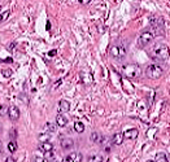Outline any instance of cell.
<instances>
[{
  "mask_svg": "<svg viewBox=\"0 0 170 162\" xmlns=\"http://www.w3.org/2000/svg\"><path fill=\"white\" fill-rule=\"evenodd\" d=\"M90 139H91V142H92V143H96V144L101 143V140H103L101 134H99V132H92L91 136H90Z\"/></svg>",
  "mask_w": 170,
  "mask_h": 162,
  "instance_id": "16",
  "label": "cell"
},
{
  "mask_svg": "<svg viewBox=\"0 0 170 162\" xmlns=\"http://www.w3.org/2000/svg\"><path fill=\"white\" fill-rule=\"evenodd\" d=\"M49 140V135L48 134H40L39 135V142L40 143H46Z\"/></svg>",
  "mask_w": 170,
  "mask_h": 162,
  "instance_id": "22",
  "label": "cell"
},
{
  "mask_svg": "<svg viewBox=\"0 0 170 162\" xmlns=\"http://www.w3.org/2000/svg\"><path fill=\"white\" fill-rule=\"evenodd\" d=\"M83 157L80 153H71L66 158L62 160V162H82Z\"/></svg>",
  "mask_w": 170,
  "mask_h": 162,
  "instance_id": "10",
  "label": "cell"
},
{
  "mask_svg": "<svg viewBox=\"0 0 170 162\" xmlns=\"http://www.w3.org/2000/svg\"><path fill=\"white\" fill-rule=\"evenodd\" d=\"M147 162H156V161H154V160H148Z\"/></svg>",
  "mask_w": 170,
  "mask_h": 162,
  "instance_id": "34",
  "label": "cell"
},
{
  "mask_svg": "<svg viewBox=\"0 0 170 162\" xmlns=\"http://www.w3.org/2000/svg\"><path fill=\"white\" fill-rule=\"evenodd\" d=\"M53 162H61V161H58V160H55V161H53Z\"/></svg>",
  "mask_w": 170,
  "mask_h": 162,
  "instance_id": "35",
  "label": "cell"
},
{
  "mask_svg": "<svg viewBox=\"0 0 170 162\" xmlns=\"http://www.w3.org/2000/svg\"><path fill=\"white\" fill-rule=\"evenodd\" d=\"M5 113H8V108H7L4 104L0 105V117H3Z\"/></svg>",
  "mask_w": 170,
  "mask_h": 162,
  "instance_id": "23",
  "label": "cell"
},
{
  "mask_svg": "<svg viewBox=\"0 0 170 162\" xmlns=\"http://www.w3.org/2000/svg\"><path fill=\"white\" fill-rule=\"evenodd\" d=\"M123 134L122 132H117V134H114L113 135V137H112V143H113V145H121L122 144V142H123Z\"/></svg>",
  "mask_w": 170,
  "mask_h": 162,
  "instance_id": "14",
  "label": "cell"
},
{
  "mask_svg": "<svg viewBox=\"0 0 170 162\" xmlns=\"http://www.w3.org/2000/svg\"><path fill=\"white\" fill-rule=\"evenodd\" d=\"M60 144H61V148L64 151H69L74 146V142H73V139H70V137H62Z\"/></svg>",
  "mask_w": 170,
  "mask_h": 162,
  "instance_id": "9",
  "label": "cell"
},
{
  "mask_svg": "<svg viewBox=\"0 0 170 162\" xmlns=\"http://www.w3.org/2000/svg\"><path fill=\"white\" fill-rule=\"evenodd\" d=\"M39 151H40V152H43V153L52 152V151H53V144H51L49 142L40 143V145H39Z\"/></svg>",
  "mask_w": 170,
  "mask_h": 162,
  "instance_id": "13",
  "label": "cell"
},
{
  "mask_svg": "<svg viewBox=\"0 0 170 162\" xmlns=\"http://www.w3.org/2000/svg\"><path fill=\"white\" fill-rule=\"evenodd\" d=\"M74 130H76V132H78V134H82V132L85 131V124L82 122H76L74 123Z\"/></svg>",
  "mask_w": 170,
  "mask_h": 162,
  "instance_id": "18",
  "label": "cell"
},
{
  "mask_svg": "<svg viewBox=\"0 0 170 162\" xmlns=\"http://www.w3.org/2000/svg\"><path fill=\"white\" fill-rule=\"evenodd\" d=\"M9 136H11V139H13V140H14V139L17 137V131L14 130V128H12V130L9 131Z\"/></svg>",
  "mask_w": 170,
  "mask_h": 162,
  "instance_id": "24",
  "label": "cell"
},
{
  "mask_svg": "<svg viewBox=\"0 0 170 162\" xmlns=\"http://www.w3.org/2000/svg\"><path fill=\"white\" fill-rule=\"evenodd\" d=\"M162 74H164V70L157 64H151L145 68V75L149 79H159L162 77Z\"/></svg>",
  "mask_w": 170,
  "mask_h": 162,
  "instance_id": "3",
  "label": "cell"
},
{
  "mask_svg": "<svg viewBox=\"0 0 170 162\" xmlns=\"http://www.w3.org/2000/svg\"><path fill=\"white\" fill-rule=\"evenodd\" d=\"M44 154H46V158L47 160H52L53 158V153L52 152H47V153H44Z\"/></svg>",
  "mask_w": 170,
  "mask_h": 162,
  "instance_id": "28",
  "label": "cell"
},
{
  "mask_svg": "<svg viewBox=\"0 0 170 162\" xmlns=\"http://www.w3.org/2000/svg\"><path fill=\"white\" fill-rule=\"evenodd\" d=\"M103 161H104V158L100 154H94V156L88 158V162H103Z\"/></svg>",
  "mask_w": 170,
  "mask_h": 162,
  "instance_id": "20",
  "label": "cell"
},
{
  "mask_svg": "<svg viewBox=\"0 0 170 162\" xmlns=\"http://www.w3.org/2000/svg\"><path fill=\"white\" fill-rule=\"evenodd\" d=\"M156 162H169L168 157H166V154L164 152H160L156 154V160H154Z\"/></svg>",
  "mask_w": 170,
  "mask_h": 162,
  "instance_id": "17",
  "label": "cell"
},
{
  "mask_svg": "<svg viewBox=\"0 0 170 162\" xmlns=\"http://www.w3.org/2000/svg\"><path fill=\"white\" fill-rule=\"evenodd\" d=\"M5 162H16V158H14V157H7V160H5Z\"/></svg>",
  "mask_w": 170,
  "mask_h": 162,
  "instance_id": "29",
  "label": "cell"
},
{
  "mask_svg": "<svg viewBox=\"0 0 170 162\" xmlns=\"http://www.w3.org/2000/svg\"><path fill=\"white\" fill-rule=\"evenodd\" d=\"M47 127L49 128L51 132H55V130H56V126H55V124H52V123H47Z\"/></svg>",
  "mask_w": 170,
  "mask_h": 162,
  "instance_id": "26",
  "label": "cell"
},
{
  "mask_svg": "<svg viewBox=\"0 0 170 162\" xmlns=\"http://www.w3.org/2000/svg\"><path fill=\"white\" fill-rule=\"evenodd\" d=\"M153 39H154L153 33H152L151 30H145V31H143L142 34L139 35V38H138V46H139L140 48H143V47H145V46H148L149 43H152Z\"/></svg>",
  "mask_w": 170,
  "mask_h": 162,
  "instance_id": "5",
  "label": "cell"
},
{
  "mask_svg": "<svg viewBox=\"0 0 170 162\" xmlns=\"http://www.w3.org/2000/svg\"><path fill=\"white\" fill-rule=\"evenodd\" d=\"M149 24H151V27H152V33L153 35H161L162 33V29H164V22H162L161 18H157V17H152L151 21H149Z\"/></svg>",
  "mask_w": 170,
  "mask_h": 162,
  "instance_id": "6",
  "label": "cell"
},
{
  "mask_svg": "<svg viewBox=\"0 0 170 162\" xmlns=\"http://www.w3.org/2000/svg\"><path fill=\"white\" fill-rule=\"evenodd\" d=\"M79 3L80 4H88L90 3V0H79Z\"/></svg>",
  "mask_w": 170,
  "mask_h": 162,
  "instance_id": "30",
  "label": "cell"
},
{
  "mask_svg": "<svg viewBox=\"0 0 170 162\" xmlns=\"http://www.w3.org/2000/svg\"><path fill=\"white\" fill-rule=\"evenodd\" d=\"M3 62H13V60L11 57H8V58H5V60H3Z\"/></svg>",
  "mask_w": 170,
  "mask_h": 162,
  "instance_id": "31",
  "label": "cell"
},
{
  "mask_svg": "<svg viewBox=\"0 0 170 162\" xmlns=\"http://www.w3.org/2000/svg\"><path fill=\"white\" fill-rule=\"evenodd\" d=\"M109 52H110V56L116 58V60H122V58L126 56V47H125L122 43L114 44V46L110 48Z\"/></svg>",
  "mask_w": 170,
  "mask_h": 162,
  "instance_id": "4",
  "label": "cell"
},
{
  "mask_svg": "<svg viewBox=\"0 0 170 162\" xmlns=\"http://www.w3.org/2000/svg\"><path fill=\"white\" fill-rule=\"evenodd\" d=\"M0 148H2V143H0Z\"/></svg>",
  "mask_w": 170,
  "mask_h": 162,
  "instance_id": "36",
  "label": "cell"
},
{
  "mask_svg": "<svg viewBox=\"0 0 170 162\" xmlns=\"http://www.w3.org/2000/svg\"><path fill=\"white\" fill-rule=\"evenodd\" d=\"M8 117L11 121H17L20 118V109L16 105H11L8 108Z\"/></svg>",
  "mask_w": 170,
  "mask_h": 162,
  "instance_id": "7",
  "label": "cell"
},
{
  "mask_svg": "<svg viewBox=\"0 0 170 162\" xmlns=\"http://www.w3.org/2000/svg\"><path fill=\"white\" fill-rule=\"evenodd\" d=\"M2 73H3V75H4V77H7V78L12 75V70H11V69H5V70H3Z\"/></svg>",
  "mask_w": 170,
  "mask_h": 162,
  "instance_id": "25",
  "label": "cell"
},
{
  "mask_svg": "<svg viewBox=\"0 0 170 162\" xmlns=\"http://www.w3.org/2000/svg\"><path fill=\"white\" fill-rule=\"evenodd\" d=\"M136 109H138V113L140 115H144L147 113V105H145V102L144 101H139L138 104H136Z\"/></svg>",
  "mask_w": 170,
  "mask_h": 162,
  "instance_id": "15",
  "label": "cell"
},
{
  "mask_svg": "<svg viewBox=\"0 0 170 162\" xmlns=\"http://www.w3.org/2000/svg\"><path fill=\"white\" fill-rule=\"evenodd\" d=\"M69 109H70L69 101L61 100L60 102H58V112H60V113H68V112H69Z\"/></svg>",
  "mask_w": 170,
  "mask_h": 162,
  "instance_id": "11",
  "label": "cell"
},
{
  "mask_svg": "<svg viewBox=\"0 0 170 162\" xmlns=\"http://www.w3.org/2000/svg\"><path fill=\"white\" fill-rule=\"evenodd\" d=\"M122 74L125 78H127V79H138L140 78V75H142V68H140L139 65L136 64H126V65H123L122 66Z\"/></svg>",
  "mask_w": 170,
  "mask_h": 162,
  "instance_id": "2",
  "label": "cell"
},
{
  "mask_svg": "<svg viewBox=\"0 0 170 162\" xmlns=\"http://www.w3.org/2000/svg\"><path fill=\"white\" fill-rule=\"evenodd\" d=\"M151 55L154 60L160 61H169L170 60V51L169 47L164 43H157L154 44L153 48L151 49Z\"/></svg>",
  "mask_w": 170,
  "mask_h": 162,
  "instance_id": "1",
  "label": "cell"
},
{
  "mask_svg": "<svg viewBox=\"0 0 170 162\" xmlns=\"http://www.w3.org/2000/svg\"><path fill=\"white\" fill-rule=\"evenodd\" d=\"M33 162H46V161H44V158H42V157H38V156H36V157H34V158H33Z\"/></svg>",
  "mask_w": 170,
  "mask_h": 162,
  "instance_id": "27",
  "label": "cell"
},
{
  "mask_svg": "<svg viewBox=\"0 0 170 162\" xmlns=\"http://www.w3.org/2000/svg\"><path fill=\"white\" fill-rule=\"evenodd\" d=\"M9 14H11V11H9V9L4 11L2 14H0V22H4V21H7V20H8Z\"/></svg>",
  "mask_w": 170,
  "mask_h": 162,
  "instance_id": "21",
  "label": "cell"
},
{
  "mask_svg": "<svg viewBox=\"0 0 170 162\" xmlns=\"http://www.w3.org/2000/svg\"><path fill=\"white\" fill-rule=\"evenodd\" d=\"M56 124L58 127H65L66 124H68V118L64 115V114H57V117H56Z\"/></svg>",
  "mask_w": 170,
  "mask_h": 162,
  "instance_id": "12",
  "label": "cell"
},
{
  "mask_svg": "<svg viewBox=\"0 0 170 162\" xmlns=\"http://www.w3.org/2000/svg\"><path fill=\"white\" fill-rule=\"evenodd\" d=\"M139 135V131L138 128H130V130H126L123 132V137L125 139H129V140H135Z\"/></svg>",
  "mask_w": 170,
  "mask_h": 162,
  "instance_id": "8",
  "label": "cell"
},
{
  "mask_svg": "<svg viewBox=\"0 0 170 162\" xmlns=\"http://www.w3.org/2000/svg\"><path fill=\"white\" fill-rule=\"evenodd\" d=\"M14 47H16V43H11V46H9V49H13Z\"/></svg>",
  "mask_w": 170,
  "mask_h": 162,
  "instance_id": "32",
  "label": "cell"
},
{
  "mask_svg": "<svg viewBox=\"0 0 170 162\" xmlns=\"http://www.w3.org/2000/svg\"><path fill=\"white\" fill-rule=\"evenodd\" d=\"M53 55H56V51H51V52H49V56H53Z\"/></svg>",
  "mask_w": 170,
  "mask_h": 162,
  "instance_id": "33",
  "label": "cell"
},
{
  "mask_svg": "<svg viewBox=\"0 0 170 162\" xmlns=\"http://www.w3.org/2000/svg\"><path fill=\"white\" fill-rule=\"evenodd\" d=\"M8 151L11 153H14V152L17 151V143H16V140H11L8 143Z\"/></svg>",
  "mask_w": 170,
  "mask_h": 162,
  "instance_id": "19",
  "label": "cell"
}]
</instances>
